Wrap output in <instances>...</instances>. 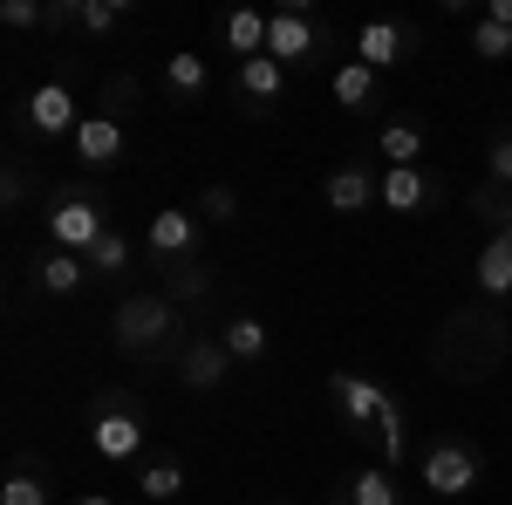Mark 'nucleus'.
I'll use <instances>...</instances> for the list:
<instances>
[{
    "instance_id": "2eb2a0df",
    "label": "nucleus",
    "mask_w": 512,
    "mask_h": 505,
    "mask_svg": "<svg viewBox=\"0 0 512 505\" xmlns=\"http://www.w3.org/2000/svg\"><path fill=\"white\" fill-rule=\"evenodd\" d=\"M76 164H89V171H110V164H123V151H130V130H123L117 117H103V110H89V117L76 123Z\"/></svg>"
},
{
    "instance_id": "bb28decb",
    "label": "nucleus",
    "mask_w": 512,
    "mask_h": 505,
    "mask_svg": "<svg viewBox=\"0 0 512 505\" xmlns=\"http://www.w3.org/2000/svg\"><path fill=\"white\" fill-rule=\"evenodd\" d=\"M130 253H137V246H130V233H117V226H110V233L89 246V273H96V280H123V273H130Z\"/></svg>"
},
{
    "instance_id": "f03ea898",
    "label": "nucleus",
    "mask_w": 512,
    "mask_h": 505,
    "mask_svg": "<svg viewBox=\"0 0 512 505\" xmlns=\"http://www.w3.org/2000/svg\"><path fill=\"white\" fill-rule=\"evenodd\" d=\"M110 342H117L130 362H158V355L178 362V349L192 342V335H185V308H178L164 287H151V294H123L117 314H110Z\"/></svg>"
},
{
    "instance_id": "f704fd0d",
    "label": "nucleus",
    "mask_w": 512,
    "mask_h": 505,
    "mask_svg": "<svg viewBox=\"0 0 512 505\" xmlns=\"http://www.w3.org/2000/svg\"><path fill=\"white\" fill-rule=\"evenodd\" d=\"M130 103H137V82H130V76H110V82H103V117L123 123V110H130Z\"/></svg>"
},
{
    "instance_id": "6e6552de",
    "label": "nucleus",
    "mask_w": 512,
    "mask_h": 505,
    "mask_svg": "<svg viewBox=\"0 0 512 505\" xmlns=\"http://www.w3.org/2000/svg\"><path fill=\"white\" fill-rule=\"evenodd\" d=\"M82 117H89V110H76V89H69V82H35V89H28V103H21V123L35 130L41 144L76 137Z\"/></svg>"
},
{
    "instance_id": "7ed1b4c3",
    "label": "nucleus",
    "mask_w": 512,
    "mask_h": 505,
    "mask_svg": "<svg viewBox=\"0 0 512 505\" xmlns=\"http://www.w3.org/2000/svg\"><path fill=\"white\" fill-rule=\"evenodd\" d=\"M41 233L48 246H62V253H82L89 260V246L110 233V198L96 192V185H55V192L41 198Z\"/></svg>"
},
{
    "instance_id": "5701e85b",
    "label": "nucleus",
    "mask_w": 512,
    "mask_h": 505,
    "mask_svg": "<svg viewBox=\"0 0 512 505\" xmlns=\"http://www.w3.org/2000/svg\"><path fill=\"white\" fill-rule=\"evenodd\" d=\"M219 41H226V55H233V62L267 55V14H260V7H233V14L219 21Z\"/></svg>"
},
{
    "instance_id": "f257e3e1",
    "label": "nucleus",
    "mask_w": 512,
    "mask_h": 505,
    "mask_svg": "<svg viewBox=\"0 0 512 505\" xmlns=\"http://www.w3.org/2000/svg\"><path fill=\"white\" fill-rule=\"evenodd\" d=\"M506 349H512V314L499 301H472L431 335V369L444 383H485L506 362Z\"/></svg>"
},
{
    "instance_id": "412c9836",
    "label": "nucleus",
    "mask_w": 512,
    "mask_h": 505,
    "mask_svg": "<svg viewBox=\"0 0 512 505\" xmlns=\"http://www.w3.org/2000/svg\"><path fill=\"white\" fill-rule=\"evenodd\" d=\"M424 144H431V130L417 117H390L383 130H376V164L383 171H396V164H424Z\"/></svg>"
},
{
    "instance_id": "ddd939ff",
    "label": "nucleus",
    "mask_w": 512,
    "mask_h": 505,
    "mask_svg": "<svg viewBox=\"0 0 512 505\" xmlns=\"http://www.w3.org/2000/svg\"><path fill=\"white\" fill-rule=\"evenodd\" d=\"M96 273H89V260L82 253H62V246H41L35 260H28V287H35L41 301H69V294H82Z\"/></svg>"
},
{
    "instance_id": "9b49d317",
    "label": "nucleus",
    "mask_w": 512,
    "mask_h": 505,
    "mask_svg": "<svg viewBox=\"0 0 512 505\" xmlns=\"http://www.w3.org/2000/svg\"><path fill=\"white\" fill-rule=\"evenodd\" d=\"M321 205L328 212H369V205H383V171H369V157H349V164H335L328 178H321Z\"/></svg>"
},
{
    "instance_id": "423d86ee",
    "label": "nucleus",
    "mask_w": 512,
    "mask_h": 505,
    "mask_svg": "<svg viewBox=\"0 0 512 505\" xmlns=\"http://www.w3.org/2000/svg\"><path fill=\"white\" fill-rule=\"evenodd\" d=\"M417 478H424V492H431V499H465L478 478H485V451H478L465 430H444V437L424 444Z\"/></svg>"
},
{
    "instance_id": "c756f323",
    "label": "nucleus",
    "mask_w": 512,
    "mask_h": 505,
    "mask_svg": "<svg viewBox=\"0 0 512 505\" xmlns=\"http://www.w3.org/2000/svg\"><path fill=\"white\" fill-rule=\"evenodd\" d=\"M192 219H205V226H239V192L233 185H205L192 205Z\"/></svg>"
},
{
    "instance_id": "9d476101",
    "label": "nucleus",
    "mask_w": 512,
    "mask_h": 505,
    "mask_svg": "<svg viewBox=\"0 0 512 505\" xmlns=\"http://www.w3.org/2000/svg\"><path fill=\"white\" fill-rule=\"evenodd\" d=\"M410 55H424L417 21H362V28H355V62H369L376 76L396 69V62H410Z\"/></svg>"
},
{
    "instance_id": "7c9ffc66",
    "label": "nucleus",
    "mask_w": 512,
    "mask_h": 505,
    "mask_svg": "<svg viewBox=\"0 0 512 505\" xmlns=\"http://www.w3.org/2000/svg\"><path fill=\"white\" fill-rule=\"evenodd\" d=\"M123 21H130V0H82V35H117Z\"/></svg>"
},
{
    "instance_id": "f8f14e48",
    "label": "nucleus",
    "mask_w": 512,
    "mask_h": 505,
    "mask_svg": "<svg viewBox=\"0 0 512 505\" xmlns=\"http://www.w3.org/2000/svg\"><path fill=\"white\" fill-rule=\"evenodd\" d=\"M144 253H151V267L198 260V219L185 212V205H164V212H151V226H144Z\"/></svg>"
},
{
    "instance_id": "f3484780",
    "label": "nucleus",
    "mask_w": 512,
    "mask_h": 505,
    "mask_svg": "<svg viewBox=\"0 0 512 505\" xmlns=\"http://www.w3.org/2000/svg\"><path fill=\"white\" fill-rule=\"evenodd\" d=\"M158 89L178 103V110H192V103H205V96H212V62H205L198 48H178V55H164Z\"/></svg>"
},
{
    "instance_id": "4468645a",
    "label": "nucleus",
    "mask_w": 512,
    "mask_h": 505,
    "mask_svg": "<svg viewBox=\"0 0 512 505\" xmlns=\"http://www.w3.org/2000/svg\"><path fill=\"white\" fill-rule=\"evenodd\" d=\"M178 383L198 389V396L226 389L233 383V355H226V342H219V335H192V342L178 349Z\"/></svg>"
},
{
    "instance_id": "c85d7f7f",
    "label": "nucleus",
    "mask_w": 512,
    "mask_h": 505,
    "mask_svg": "<svg viewBox=\"0 0 512 505\" xmlns=\"http://www.w3.org/2000/svg\"><path fill=\"white\" fill-rule=\"evenodd\" d=\"M472 55L478 62H512V28H499V21H485V14H472Z\"/></svg>"
},
{
    "instance_id": "6ab92c4d",
    "label": "nucleus",
    "mask_w": 512,
    "mask_h": 505,
    "mask_svg": "<svg viewBox=\"0 0 512 505\" xmlns=\"http://www.w3.org/2000/svg\"><path fill=\"white\" fill-rule=\"evenodd\" d=\"M512 294V226H499V233H485V246H478V301H499L506 308Z\"/></svg>"
},
{
    "instance_id": "dca6fc26",
    "label": "nucleus",
    "mask_w": 512,
    "mask_h": 505,
    "mask_svg": "<svg viewBox=\"0 0 512 505\" xmlns=\"http://www.w3.org/2000/svg\"><path fill=\"white\" fill-rule=\"evenodd\" d=\"M328 96H335V110H349V117H369V110H383V76L369 69V62H335L328 69Z\"/></svg>"
},
{
    "instance_id": "0eeeda50",
    "label": "nucleus",
    "mask_w": 512,
    "mask_h": 505,
    "mask_svg": "<svg viewBox=\"0 0 512 505\" xmlns=\"http://www.w3.org/2000/svg\"><path fill=\"white\" fill-rule=\"evenodd\" d=\"M328 403H335V417L349 430H383L396 389H383L376 376H355V369H335V376H328Z\"/></svg>"
},
{
    "instance_id": "e433bc0d",
    "label": "nucleus",
    "mask_w": 512,
    "mask_h": 505,
    "mask_svg": "<svg viewBox=\"0 0 512 505\" xmlns=\"http://www.w3.org/2000/svg\"><path fill=\"white\" fill-rule=\"evenodd\" d=\"M76 505H117V499H110V492H82Z\"/></svg>"
},
{
    "instance_id": "72a5a7b5",
    "label": "nucleus",
    "mask_w": 512,
    "mask_h": 505,
    "mask_svg": "<svg viewBox=\"0 0 512 505\" xmlns=\"http://www.w3.org/2000/svg\"><path fill=\"white\" fill-rule=\"evenodd\" d=\"M0 205H7V219H21V205H28V164L21 157H7V198Z\"/></svg>"
},
{
    "instance_id": "473e14b6",
    "label": "nucleus",
    "mask_w": 512,
    "mask_h": 505,
    "mask_svg": "<svg viewBox=\"0 0 512 505\" xmlns=\"http://www.w3.org/2000/svg\"><path fill=\"white\" fill-rule=\"evenodd\" d=\"M0 21L14 28V35H28V28H48V0H0Z\"/></svg>"
},
{
    "instance_id": "aec40b11",
    "label": "nucleus",
    "mask_w": 512,
    "mask_h": 505,
    "mask_svg": "<svg viewBox=\"0 0 512 505\" xmlns=\"http://www.w3.org/2000/svg\"><path fill=\"white\" fill-rule=\"evenodd\" d=\"M328 505H403V492H396L390 465H362V471H349V478L328 492Z\"/></svg>"
},
{
    "instance_id": "20e7f679",
    "label": "nucleus",
    "mask_w": 512,
    "mask_h": 505,
    "mask_svg": "<svg viewBox=\"0 0 512 505\" xmlns=\"http://www.w3.org/2000/svg\"><path fill=\"white\" fill-rule=\"evenodd\" d=\"M89 444H96L103 465H130V458H144V444H151L144 403H137L130 389H103V396L89 403Z\"/></svg>"
},
{
    "instance_id": "4be33fe9",
    "label": "nucleus",
    "mask_w": 512,
    "mask_h": 505,
    "mask_svg": "<svg viewBox=\"0 0 512 505\" xmlns=\"http://www.w3.org/2000/svg\"><path fill=\"white\" fill-rule=\"evenodd\" d=\"M164 294H171L178 308H205V301L219 294V267H212V260H178V267H164Z\"/></svg>"
},
{
    "instance_id": "cd10ccee",
    "label": "nucleus",
    "mask_w": 512,
    "mask_h": 505,
    "mask_svg": "<svg viewBox=\"0 0 512 505\" xmlns=\"http://www.w3.org/2000/svg\"><path fill=\"white\" fill-rule=\"evenodd\" d=\"M472 219H478V226H492V233H499V226H512V192H506V185H492V178H478Z\"/></svg>"
},
{
    "instance_id": "2f4dec72",
    "label": "nucleus",
    "mask_w": 512,
    "mask_h": 505,
    "mask_svg": "<svg viewBox=\"0 0 512 505\" xmlns=\"http://www.w3.org/2000/svg\"><path fill=\"white\" fill-rule=\"evenodd\" d=\"M485 178L512 192V123H506V130H492V144H485Z\"/></svg>"
},
{
    "instance_id": "393cba45",
    "label": "nucleus",
    "mask_w": 512,
    "mask_h": 505,
    "mask_svg": "<svg viewBox=\"0 0 512 505\" xmlns=\"http://www.w3.org/2000/svg\"><path fill=\"white\" fill-rule=\"evenodd\" d=\"M219 342H226L233 362H267V349H274V335H267V321H260V314H233V321L219 328Z\"/></svg>"
},
{
    "instance_id": "4c0bfd02",
    "label": "nucleus",
    "mask_w": 512,
    "mask_h": 505,
    "mask_svg": "<svg viewBox=\"0 0 512 505\" xmlns=\"http://www.w3.org/2000/svg\"><path fill=\"white\" fill-rule=\"evenodd\" d=\"M274 505H294V499H274Z\"/></svg>"
},
{
    "instance_id": "c9c22d12",
    "label": "nucleus",
    "mask_w": 512,
    "mask_h": 505,
    "mask_svg": "<svg viewBox=\"0 0 512 505\" xmlns=\"http://www.w3.org/2000/svg\"><path fill=\"white\" fill-rule=\"evenodd\" d=\"M478 14H485V21H499V28H512V0H485Z\"/></svg>"
},
{
    "instance_id": "39448f33",
    "label": "nucleus",
    "mask_w": 512,
    "mask_h": 505,
    "mask_svg": "<svg viewBox=\"0 0 512 505\" xmlns=\"http://www.w3.org/2000/svg\"><path fill=\"white\" fill-rule=\"evenodd\" d=\"M328 48H335V28L315 21L308 7H274L267 14V55H274L287 76H315Z\"/></svg>"
},
{
    "instance_id": "a211bd4d",
    "label": "nucleus",
    "mask_w": 512,
    "mask_h": 505,
    "mask_svg": "<svg viewBox=\"0 0 512 505\" xmlns=\"http://www.w3.org/2000/svg\"><path fill=\"white\" fill-rule=\"evenodd\" d=\"M437 198H444V185H437L424 164H396V171H383V212H431Z\"/></svg>"
},
{
    "instance_id": "1a4fd4ad",
    "label": "nucleus",
    "mask_w": 512,
    "mask_h": 505,
    "mask_svg": "<svg viewBox=\"0 0 512 505\" xmlns=\"http://www.w3.org/2000/svg\"><path fill=\"white\" fill-rule=\"evenodd\" d=\"M287 69H280L274 55H253V62H233V103L239 117H274L280 96H287Z\"/></svg>"
},
{
    "instance_id": "b1692460",
    "label": "nucleus",
    "mask_w": 512,
    "mask_h": 505,
    "mask_svg": "<svg viewBox=\"0 0 512 505\" xmlns=\"http://www.w3.org/2000/svg\"><path fill=\"white\" fill-rule=\"evenodd\" d=\"M137 492H144L151 505L185 499V458H178V451H151V458H144V471H137Z\"/></svg>"
},
{
    "instance_id": "a878e982",
    "label": "nucleus",
    "mask_w": 512,
    "mask_h": 505,
    "mask_svg": "<svg viewBox=\"0 0 512 505\" xmlns=\"http://www.w3.org/2000/svg\"><path fill=\"white\" fill-rule=\"evenodd\" d=\"M0 505H48V465L21 451L14 471H7V485H0Z\"/></svg>"
}]
</instances>
